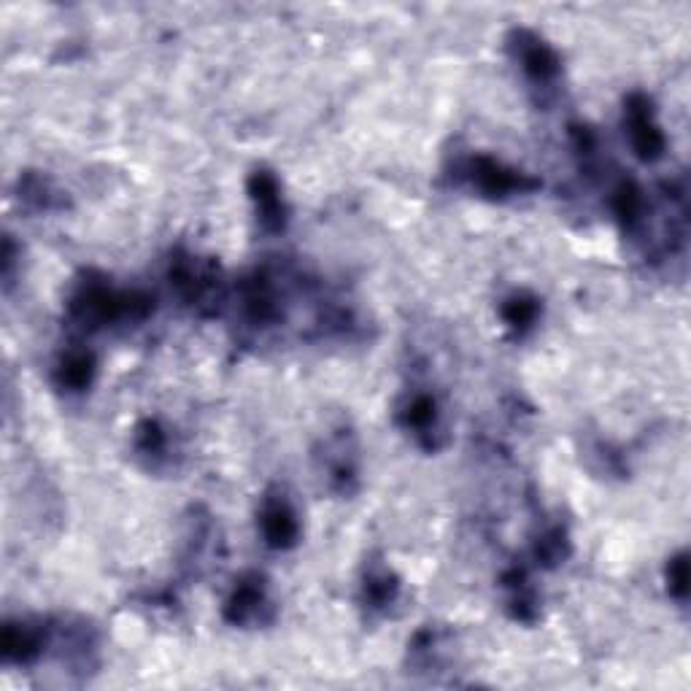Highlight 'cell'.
Returning <instances> with one entry per match:
<instances>
[{"instance_id": "cell-1", "label": "cell", "mask_w": 691, "mask_h": 691, "mask_svg": "<svg viewBox=\"0 0 691 691\" xmlns=\"http://www.w3.org/2000/svg\"><path fill=\"white\" fill-rule=\"evenodd\" d=\"M627 125L632 149L638 152L640 160H659L665 154V133L654 122L651 103L643 95H632L627 103Z\"/></svg>"}, {"instance_id": "cell-2", "label": "cell", "mask_w": 691, "mask_h": 691, "mask_svg": "<svg viewBox=\"0 0 691 691\" xmlns=\"http://www.w3.org/2000/svg\"><path fill=\"white\" fill-rule=\"evenodd\" d=\"M467 173H470V181L492 198H505V195H516V192H527V189L535 187V181L527 179L524 173L505 168L503 162L492 160V157L470 160Z\"/></svg>"}, {"instance_id": "cell-3", "label": "cell", "mask_w": 691, "mask_h": 691, "mask_svg": "<svg viewBox=\"0 0 691 691\" xmlns=\"http://www.w3.org/2000/svg\"><path fill=\"white\" fill-rule=\"evenodd\" d=\"M516 54H519V63L524 68V73L530 79L540 81V84H548L559 76V57L557 52L540 41L538 36L532 33H519L516 36Z\"/></svg>"}, {"instance_id": "cell-4", "label": "cell", "mask_w": 691, "mask_h": 691, "mask_svg": "<svg viewBox=\"0 0 691 691\" xmlns=\"http://www.w3.org/2000/svg\"><path fill=\"white\" fill-rule=\"evenodd\" d=\"M249 195H252L260 222L268 230H279L284 227V200H281L279 181L273 179L270 173L257 171L249 181Z\"/></svg>"}, {"instance_id": "cell-5", "label": "cell", "mask_w": 691, "mask_h": 691, "mask_svg": "<svg viewBox=\"0 0 691 691\" xmlns=\"http://www.w3.org/2000/svg\"><path fill=\"white\" fill-rule=\"evenodd\" d=\"M262 535L268 540V546L273 548H289L295 546L300 527L292 508L284 500H268L262 508Z\"/></svg>"}, {"instance_id": "cell-6", "label": "cell", "mask_w": 691, "mask_h": 691, "mask_svg": "<svg viewBox=\"0 0 691 691\" xmlns=\"http://www.w3.org/2000/svg\"><path fill=\"white\" fill-rule=\"evenodd\" d=\"M265 608V589H262L260 578H249V581H241L235 586L233 597L227 600L225 616L227 621L233 624H246L260 616V611Z\"/></svg>"}, {"instance_id": "cell-7", "label": "cell", "mask_w": 691, "mask_h": 691, "mask_svg": "<svg viewBox=\"0 0 691 691\" xmlns=\"http://www.w3.org/2000/svg\"><path fill=\"white\" fill-rule=\"evenodd\" d=\"M44 648V635L25 624H9L3 629V654L11 662H33Z\"/></svg>"}, {"instance_id": "cell-8", "label": "cell", "mask_w": 691, "mask_h": 691, "mask_svg": "<svg viewBox=\"0 0 691 691\" xmlns=\"http://www.w3.org/2000/svg\"><path fill=\"white\" fill-rule=\"evenodd\" d=\"M95 378V359L87 351H71L68 357L63 359V365L57 370V381L68 392H81L87 389Z\"/></svg>"}, {"instance_id": "cell-9", "label": "cell", "mask_w": 691, "mask_h": 691, "mask_svg": "<svg viewBox=\"0 0 691 691\" xmlns=\"http://www.w3.org/2000/svg\"><path fill=\"white\" fill-rule=\"evenodd\" d=\"M613 211H616L621 225L627 227V230L640 225V219L646 214V198H643V192H640L632 181H624V184L616 189V195H613Z\"/></svg>"}, {"instance_id": "cell-10", "label": "cell", "mask_w": 691, "mask_h": 691, "mask_svg": "<svg viewBox=\"0 0 691 691\" xmlns=\"http://www.w3.org/2000/svg\"><path fill=\"white\" fill-rule=\"evenodd\" d=\"M435 419H438V408H435V400L430 395H413L411 403L405 405L403 424L416 435L430 432L435 427Z\"/></svg>"}, {"instance_id": "cell-11", "label": "cell", "mask_w": 691, "mask_h": 691, "mask_svg": "<svg viewBox=\"0 0 691 691\" xmlns=\"http://www.w3.org/2000/svg\"><path fill=\"white\" fill-rule=\"evenodd\" d=\"M397 597V581L386 570L370 573L365 581V600L370 602V608H386L389 602H395Z\"/></svg>"}, {"instance_id": "cell-12", "label": "cell", "mask_w": 691, "mask_h": 691, "mask_svg": "<svg viewBox=\"0 0 691 691\" xmlns=\"http://www.w3.org/2000/svg\"><path fill=\"white\" fill-rule=\"evenodd\" d=\"M503 319L513 330H527L538 319V300L532 297H513L503 306Z\"/></svg>"}, {"instance_id": "cell-13", "label": "cell", "mask_w": 691, "mask_h": 691, "mask_svg": "<svg viewBox=\"0 0 691 691\" xmlns=\"http://www.w3.org/2000/svg\"><path fill=\"white\" fill-rule=\"evenodd\" d=\"M667 586H670L673 597L686 600V594H689V562H686V554H678L667 567Z\"/></svg>"}, {"instance_id": "cell-14", "label": "cell", "mask_w": 691, "mask_h": 691, "mask_svg": "<svg viewBox=\"0 0 691 691\" xmlns=\"http://www.w3.org/2000/svg\"><path fill=\"white\" fill-rule=\"evenodd\" d=\"M165 432L160 430V424L154 422H146L144 427H141V432H138V449L144 451V454H152V457H160L162 451H165Z\"/></svg>"}]
</instances>
